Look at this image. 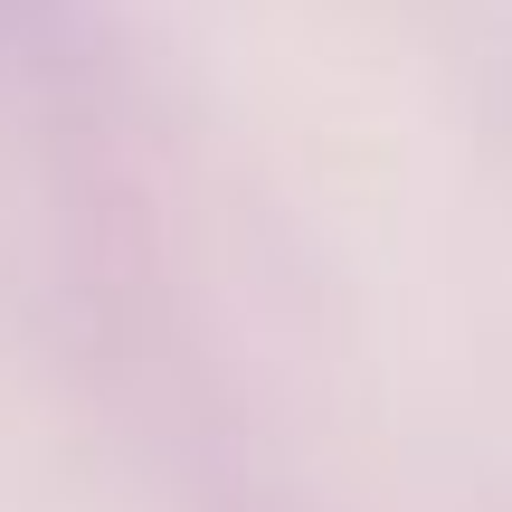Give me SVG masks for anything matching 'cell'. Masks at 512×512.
I'll return each instance as SVG.
<instances>
[{
	"label": "cell",
	"instance_id": "1",
	"mask_svg": "<svg viewBox=\"0 0 512 512\" xmlns=\"http://www.w3.org/2000/svg\"><path fill=\"white\" fill-rule=\"evenodd\" d=\"M0 10H10V0H0Z\"/></svg>",
	"mask_w": 512,
	"mask_h": 512
}]
</instances>
